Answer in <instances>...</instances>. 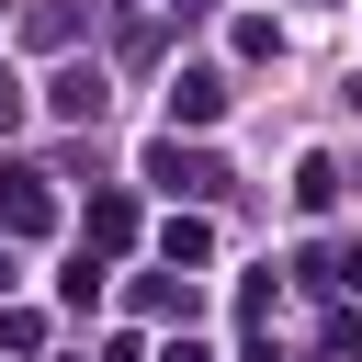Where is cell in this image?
Here are the masks:
<instances>
[{
  "mask_svg": "<svg viewBox=\"0 0 362 362\" xmlns=\"http://www.w3.org/2000/svg\"><path fill=\"white\" fill-rule=\"evenodd\" d=\"M215 102H226V79H215V68H192V79L170 90V113H181V124H215Z\"/></svg>",
  "mask_w": 362,
  "mask_h": 362,
  "instance_id": "cell-1",
  "label": "cell"
},
{
  "mask_svg": "<svg viewBox=\"0 0 362 362\" xmlns=\"http://www.w3.org/2000/svg\"><path fill=\"white\" fill-rule=\"evenodd\" d=\"M0 226H45V192H34L23 170H0Z\"/></svg>",
  "mask_w": 362,
  "mask_h": 362,
  "instance_id": "cell-2",
  "label": "cell"
},
{
  "mask_svg": "<svg viewBox=\"0 0 362 362\" xmlns=\"http://www.w3.org/2000/svg\"><path fill=\"white\" fill-rule=\"evenodd\" d=\"M45 102H57V113H102V79H90V68H68V79L45 90Z\"/></svg>",
  "mask_w": 362,
  "mask_h": 362,
  "instance_id": "cell-3",
  "label": "cell"
}]
</instances>
